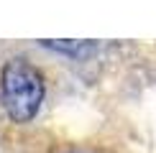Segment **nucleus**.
Wrapping results in <instances>:
<instances>
[{"mask_svg": "<svg viewBox=\"0 0 156 153\" xmlns=\"http://www.w3.org/2000/svg\"><path fill=\"white\" fill-rule=\"evenodd\" d=\"M46 49H54V51H64V54H72V56H84L90 54L95 46L87 41H41Z\"/></svg>", "mask_w": 156, "mask_h": 153, "instance_id": "f03ea898", "label": "nucleus"}, {"mask_svg": "<svg viewBox=\"0 0 156 153\" xmlns=\"http://www.w3.org/2000/svg\"><path fill=\"white\" fill-rule=\"evenodd\" d=\"M0 97L13 123H31L44 102V76L26 59H10L0 72Z\"/></svg>", "mask_w": 156, "mask_h": 153, "instance_id": "f257e3e1", "label": "nucleus"}]
</instances>
